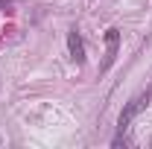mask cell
Segmentation results:
<instances>
[{
  "mask_svg": "<svg viewBox=\"0 0 152 149\" xmlns=\"http://www.w3.org/2000/svg\"><path fill=\"white\" fill-rule=\"evenodd\" d=\"M117 47H120V29H108L105 32V61H102V70H108L117 58Z\"/></svg>",
  "mask_w": 152,
  "mask_h": 149,
  "instance_id": "7a4b0ae2",
  "label": "cell"
},
{
  "mask_svg": "<svg viewBox=\"0 0 152 149\" xmlns=\"http://www.w3.org/2000/svg\"><path fill=\"white\" fill-rule=\"evenodd\" d=\"M149 99H152V91H143V93H137V96H132V99L123 105L120 117H117V129H120V131L129 129V126H132V120H134L140 111H143L146 105H149Z\"/></svg>",
  "mask_w": 152,
  "mask_h": 149,
  "instance_id": "6da1fadb",
  "label": "cell"
},
{
  "mask_svg": "<svg viewBox=\"0 0 152 149\" xmlns=\"http://www.w3.org/2000/svg\"><path fill=\"white\" fill-rule=\"evenodd\" d=\"M67 50H70V58H73L76 64H82L85 61V44H82V35L79 32H67Z\"/></svg>",
  "mask_w": 152,
  "mask_h": 149,
  "instance_id": "3957f363",
  "label": "cell"
},
{
  "mask_svg": "<svg viewBox=\"0 0 152 149\" xmlns=\"http://www.w3.org/2000/svg\"><path fill=\"white\" fill-rule=\"evenodd\" d=\"M6 3H12V0H0V9H3V6H6Z\"/></svg>",
  "mask_w": 152,
  "mask_h": 149,
  "instance_id": "277c9868",
  "label": "cell"
}]
</instances>
